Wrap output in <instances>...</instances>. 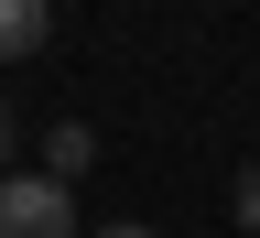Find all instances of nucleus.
I'll list each match as a JSON object with an SVG mask.
<instances>
[{
	"instance_id": "obj_1",
	"label": "nucleus",
	"mask_w": 260,
	"mask_h": 238,
	"mask_svg": "<svg viewBox=\"0 0 260 238\" xmlns=\"http://www.w3.org/2000/svg\"><path fill=\"white\" fill-rule=\"evenodd\" d=\"M0 238H76V195L54 174H11L0 184Z\"/></svg>"
},
{
	"instance_id": "obj_2",
	"label": "nucleus",
	"mask_w": 260,
	"mask_h": 238,
	"mask_svg": "<svg viewBox=\"0 0 260 238\" xmlns=\"http://www.w3.org/2000/svg\"><path fill=\"white\" fill-rule=\"evenodd\" d=\"M44 44H54V0H0V65H22Z\"/></svg>"
},
{
	"instance_id": "obj_3",
	"label": "nucleus",
	"mask_w": 260,
	"mask_h": 238,
	"mask_svg": "<svg viewBox=\"0 0 260 238\" xmlns=\"http://www.w3.org/2000/svg\"><path fill=\"white\" fill-rule=\"evenodd\" d=\"M87 152H98V130H87V119H65L54 141H44V162H54V184H65V174H87Z\"/></svg>"
},
{
	"instance_id": "obj_4",
	"label": "nucleus",
	"mask_w": 260,
	"mask_h": 238,
	"mask_svg": "<svg viewBox=\"0 0 260 238\" xmlns=\"http://www.w3.org/2000/svg\"><path fill=\"white\" fill-rule=\"evenodd\" d=\"M239 227L260 238V162H249V174H239Z\"/></svg>"
},
{
	"instance_id": "obj_5",
	"label": "nucleus",
	"mask_w": 260,
	"mask_h": 238,
	"mask_svg": "<svg viewBox=\"0 0 260 238\" xmlns=\"http://www.w3.org/2000/svg\"><path fill=\"white\" fill-rule=\"evenodd\" d=\"M0 184H11V109H0Z\"/></svg>"
},
{
	"instance_id": "obj_6",
	"label": "nucleus",
	"mask_w": 260,
	"mask_h": 238,
	"mask_svg": "<svg viewBox=\"0 0 260 238\" xmlns=\"http://www.w3.org/2000/svg\"><path fill=\"white\" fill-rule=\"evenodd\" d=\"M98 238H152V227H130V217H119V227H98Z\"/></svg>"
}]
</instances>
